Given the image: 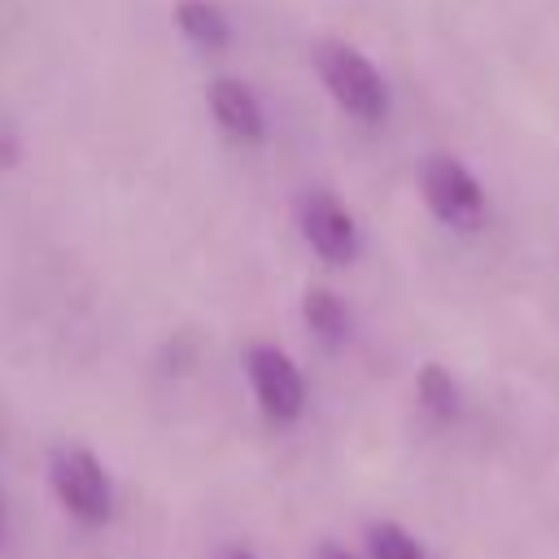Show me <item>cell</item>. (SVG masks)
<instances>
[{
	"label": "cell",
	"mask_w": 559,
	"mask_h": 559,
	"mask_svg": "<svg viewBox=\"0 0 559 559\" xmlns=\"http://www.w3.org/2000/svg\"><path fill=\"white\" fill-rule=\"evenodd\" d=\"M314 70H319L328 96L358 122H380L389 114V87H384L380 70L354 44H341V39L314 44Z\"/></svg>",
	"instance_id": "1"
},
{
	"label": "cell",
	"mask_w": 559,
	"mask_h": 559,
	"mask_svg": "<svg viewBox=\"0 0 559 559\" xmlns=\"http://www.w3.org/2000/svg\"><path fill=\"white\" fill-rule=\"evenodd\" d=\"M297 227H301V240L332 266H341V262H349L358 253V223L328 188H314V192L301 197Z\"/></svg>",
	"instance_id": "5"
},
{
	"label": "cell",
	"mask_w": 559,
	"mask_h": 559,
	"mask_svg": "<svg viewBox=\"0 0 559 559\" xmlns=\"http://www.w3.org/2000/svg\"><path fill=\"white\" fill-rule=\"evenodd\" d=\"M13 131H9V122H0V162H13Z\"/></svg>",
	"instance_id": "11"
},
{
	"label": "cell",
	"mask_w": 559,
	"mask_h": 559,
	"mask_svg": "<svg viewBox=\"0 0 559 559\" xmlns=\"http://www.w3.org/2000/svg\"><path fill=\"white\" fill-rule=\"evenodd\" d=\"M415 397H419V406H424L437 424H445V419L459 415V384H454V376H450L441 362H424V367H419V376H415Z\"/></svg>",
	"instance_id": "9"
},
{
	"label": "cell",
	"mask_w": 559,
	"mask_h": 559,
	"mask_svg": "<svg viewBox=\"0 0 559 559\" xmlns=\"http://www.w3.org/2000/svg\"><path fill=\"white\" fill-rule=\"evenodd\" d=\"M48 480H52V493H57V502L70 511V515H79V520H87V524H100L105 515H109V476H105V467H100V459L92 454V450H79V445H61V450H52V459H48Z\"/></svg>",
	"instance_id": "3"
},
{
	"label": "cell",
	"mask_w": 559,
	"mask_h": 559,
	"mask_svg": "<svg viewBox=\"0 0 559 559\" xmlns=\"http://www.w3.org/2000/svg\"><path fill=\"white\" fill-rule=\"evenodd\" d=\"M218 559H253V555H249V550H245V546H227V550H223V555H218Z\"/></svg>",
	"instance_id": "13"
},
{
	"label": "cell",
	"mask_w": 559,
	"mask_h": 559,
	"mask_svg": "<svg viewBox=\"0 0 559 559\" xmlns=\"http://www.w3.org/2000/svg\"><path fill=\"white\" fill-rule=\"evenodd\" d=\"M314 559H358V555H349L345 546H336V542H328V546H319V555Z\"/></svg>",
	"instance_id": "12"
},
{
	"label": "cell",
	"mask_w": 559,
	"mask_h": 559,
	"mask_svg": "<svg viewBox=\"0 0 559 559\" xmlns=\"http://www.w3.org/2000/svg\"><path fill=\"white\" fill-rule=\"evenodd\" d=\"M367 559H424V546L393 520H376L367 528Z\"/></svg>",
	"instance_id": "10"
},
{
	"label": "cell",
	"mask_w": 559,
	"mask_h": 559,
	"mask_svg": "<svg viewBox=\"0 0 559 559\" xmlns=\"http://www.w3.org/2000/svg\"><path fill=\"white\" fill-rule=\"evenodd\" d=\"M245 371H249L253 397H258V406H262L266 419L293 424L306 411V380H301L297 362L280 345H253L245 354Z\"/></svg>",
	"instance_id": "4"
},
{
	"label": "cell",
	"mask_w": 559,
	"mask_h": 559,
	"mask_svg": "<svg viewBox=\"0 0 559 559\" xmlns=\"http://www.w3.org/2000/svg\"><path fill=\"white\" fill-rule=\"evenodd\" d=\"M175 26L183 31V39L192 48H205V52H218L231 39V22L214 0H179L175 4Z\"/></svg>",
	"instance_id": "7"
},
{
	"label": "cell",
	"mask_w": 559,
	"mask_h": 559,
	"mask_svg": "<svg viewBox=\"0 0 559 559\" xmlns=\"http://www.w3.org/2000/svg\"><path fill=\"white\" fill-rule=\"evenodd\" d=\"M419 192L428 201V210L454 227V231H480L489 218V197L480 188V179L450 153H432L419 166Z\"/></svg>",
	"instance_id": "2"
},
{
	"label": "cell",
	"mask_w": 559,
	"mask_h": 559,
	"mask_svg": "<svg viewBox=\"0 0 559 559\" xmlns=\"http://www.w3.org/2000/svg\"><path fill=\"white\" fill-rule=\"evenodd\" d=\"M301 319L323 345H341L349 336V310L332 288H310L301 301Z\"/></svg>",
	"instance_id": "8"
},
{
	"label": "cell",
	"mask_w": 559,
	"mask_h": 559,
	"mask_svg": "<svg viewBox=\"0 0 559 559\" xmlns=\"http://www.w3.org/2000/svg\"><path fill=\"white\" fill-rule=\"evenodd\" d=\"M210 114L214 122L240 140V144H258L266 135V114H262V100L253 96L249 83L240 79H214L210 83Z\"/></svg>",
	"instance_id": "6"
}]
</instances>
